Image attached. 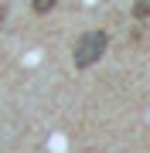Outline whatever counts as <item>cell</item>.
Listing matches in <instances>:
<instances>
[{
    "instance_id": "obj_1",
    "label": "cell",
    "mask_w": 150,
    "mask_h": 153,
    "mask_svg": "<svg viewBox=\"0 0 150 153\" xmlns=\"http://www.w3.org/2000/svg\"><path fill=\"white\" fill-rule=\"evenodd\" d=\"M106 48H109V34H106V31H85L82 38L75 41V48H72L75 68H89V65H96V61L106 55Z\"/></svg>"
},
{
    "instance_id": "obj_2",
    "label": "cell",
    "mask_w": 150,
    "mask_h": 153,
    "mask_svg": "<svg viewBox=\"0 0 150 153\" xmlns=\"http://www.w3.org/2000/svg\"><path fill=\"white\" fill-rule=\"evenodd\" d=\"M31 7H34V14H48L51 7H55V0H34Z\"/></svg>"
},
{
    "instance_id": "obj_3",
    "label": "cell",
    "mask_w": 150,
    "mask_h": 153,
    "mask_svg": "<svg viewBox=\"0 0 150 153\" xmlns=\"http://www.w3.org/2000/svg\"><path fill=\"white\" fill-rule=\"evenodd\" d=\"M133 14H137V17H150V0H137Z\"/></svg>"
}]
</instances>
